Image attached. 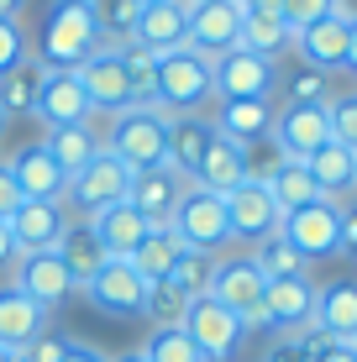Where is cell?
Returning a JSON list of instances; mask_svg holds the SVG:
<instances>
[{
	"label": "cell",
	"mask_w": 357,
	"mask_h": 362,
	"mask_svg": "<svg viewBox=\"0 0 357 362\" xmlns=\"http://www.w3.org/2000/svg\"><path fill=\"white\" fill-rule=\"evenodd\" d=\"M142 362H205V357L194 352L184 326H153V336L142 341Z\"/></svg>",
	"instance_id": "cell-37"
},
{
	"label": "cell",
	"mask_w": 357,
	"mask_h": 362,
	"mask_svg": "<svg viewBox=\"0 0 357 362\" xmlns=\"http://www.w3.org/2000/svg\"><path fill=\"white\" fill-rule=\"evenodd\" d=\"M90 11H95V21H100L105 42H127L142 6H137V0H90Z\"/></svg>",
	"instance_id": "cell-40"
},
{
	"label": "cell",
	"mask_w": 357,
	"mask_h": 362,
	"mask_svg": "<svg viewBox=\"0 0 357 362\" xmlns=\"http://www.w3.org/2000/svg\"><path fill=\"white\" fill-rule=\"evenodd\" d=\"M347 69L357 74V27H352V42H347Z\"/></svg>",
	"instance_id": "cell-54"
},
{
	"label": "cell",
	"mask_w": 357,
	"mask_h": 362,
	"mask_svg": "<svg viewBox=\"0 0 357 362\" xmlns=\"http://www.w3.org/2000/svg\"><path fill=\"white\" fill-rule=\"evenodd\" d=\"M137 6H147V0H137Z\"/></svg>",
	"instance_id": "cell-58"
},
{
	"label": "cell",
	"mask_w": 357,
	"mask_h": 362,
	"mask_svg": "<svg viewBox=\"0 0 357 362\" xmlns=\"http://www.w3.org/2000/svg\"><path fill=\"white\" fill-rule=\"evenodd\" d=\"M32 116L53 132V127H79V121H95V105H90V95H84V84H79V74H74V69H47L42 95H37V110H32Z\"/></svg>",
	"instance_id": "cell-17"
},
{
	"label": "cell",
	"mask_w": 357,
	"mask_h": 362,
	"mask_svg": "<svg viewBox=\"0 0 357 362\" xmlns=\"http://www.w3.org/2000/svg\"><path fill=\"white\" fill-rule=\"evenodd\" d=\"M16 263H21V252H16V236H11V226L0 221V273H6V268H16Z\"/></svg>",
	"instance_id": "cell-50"
},
{
	"label": "cell",
	"mask_w": 357,
	"mask_h": 362,
	"mask_svg": "<svg viewBox=\"0 0 357 362\" xmlns=\"http://www.w3.org/2000/svg\"><path fill=\"white\" fill-rule=\"evenodd\" d=\"M6 226L16 236V252L32 257V252H53L64 226H69V216H64V205H47V199H21V210Z\"/></svg>",
	"instance_id": "cell-21"
},
{
	"label": "cell",
	"mask_w": 357,
	"mask_h": 362,
	"mask_svg": "<svg viewBox=\"0 0 357 362\" xmlns=\"http://www.w3.org/2000/svg\"><path fill=\"white\" fill-rule=\"evenodd\" d=\"M84 299L110 320H137L147 310V279L127 263V257H105L100 273L84 284Z\"/></svg>",
	"instance_id": "cell-8"
},
{
	"label": "cell",
	"mask_w": 357,
	"mask_h": 362,
	"mask_svg": "<svg viewBox=\"0 0 357 362\" xmlns=\"http://www.w3.org/2000/svg\"><path fill=\"white\" fill-rule=\"evenodd\" d=\"M74 74H79V84H84V95H90L95 116H116V110L131 105V79H127V64H121V47L116 42H100Z\"/></svg>",
	"instance_id": "cell-12"
},
{
	"label": "cell",
	"mask_w": 357,
	"mask_h": 362,
	"mask_svg": "<svg viewBox=\"0 0 357 362\" xmlns=\"http://www.w3.org/2000/svg\"><path fill=\"white\" fill-rule=\"evenodd\" d=\"M21 210V189H16V179H11V168L0 163V221H11Z\"/></svg>",
	"instance_id": "cell-49"
},
{
	"label": "cell",
	"mask_w": 357,
	"mask_h": 362,
	"mask_svg": "<svg viewBox=\"0 0 357 362\" xmlns=\"http://www.w3.org/2000/svg\"><path fill=\"white\" fill-rule=\"evenodd\" d=\"M53 252L69 263V273H74V284H79V289H84V284H90L95 273H100V263H105V247L95 242V231L84 226V221H69Z\"/></svg>",
	"instance_id": "cell-32"
},
{
	"label": "cell",
	"mask_w": 357,
	"mask_h": 362,
	"mask_svg": "<svg viewBox=\"0 0 357 362\" xmlns=\"http://www.w3.org/2000/svg\"><path fill=\"white\" fill-rule=\"evenodd\" d=\"M110 362H142V352H127V357H110Z\"/></svg>",
	"instance_id": "cell-55"
},
{
	"label": "cell",
	"mask_w": 357,
	"mask_h": 362,
	"mask_svg": "<svg viewBox=\"0 0 357 362\" xmlns=\"http://www.w3.org/2000/svg\"><path fill=\"white\" fill-rule=\"evenodd\" d=\"M242 21H247V6H242V0H194L184 47H194V53H205V58H221V53H231V47H242Z\"/></svg>",
	"instance_id": "cell-11"
},
{
	"label": "cell",
	"mask_w": 357,
	"mask_h": 362,
	"mask_svg": "<svg viewBox=\"0 0 357 362\" xmlns=\"http://www.w3.org/2000/svg\"><path fill=\"white\" fill-rule=\"evenodd\" d=\"M341 257L357 263V199H341Z\"/></svg>",
	"instance_id": "cell-48"
},
{
	"label": "cell",
	"mask_w": 357,
	"mask_h": 362,
	"mask_svg": "<svg viewBox=\"0 0 357 362\" xmlns=\"http://www.w3.org/2000/svg\"><path fill=\"white\" fill-rule=\"evenodd\" d=\"M331 6H336V16L347 21V27H357V0H331Z\"/></svg>",
	"instance_id": "cell-52"
},
{
	"label": "cell",
	"mask_w": 357,
	"mask_h": 362,
	"mask_svg": "<svg viewBox=\"0 0 357 362\" xmlns=\"http://www.w3.org/2000/svg\"><path fill=\"white\" fill-rule=\"evenodd\" d=\"M179 326H184V336L194 341V352H200L205 362H231L242 352V341H247V326H242L226 305H216L211 294L189 299V310H184Z\"/></svg>",
	"instance_id": "cell-6"
},
{
	"label": "cell",
	"mask_w": 357,
	"mask_h": 362,
	"mask_svg": "<svg viewBox=\"0 0 357 362\" xmlns=\"http://www.w3.org/2000/svg\"><path fill=\"white\" fill-rule=\"evenodd\" d=\"M21 53H27V32H21V16H0V74L16 64Z\"/></svg>",
	"instance_id": "cell-46"
},
{
	"label": "cell",
	"mask_w": 357,
	"mask_h": 362,
	"mask_svg": "<svg viewBox=\"0 0 357 362\" xmlns=\"http://www.w3.org/2000/svg\"><path fill=\"white\" fill-rule=\"evenodd\" d=\"M279 231L289 236V247L305 257V263H321V257L341 252V205L336 199H315V205H300L279 221Z\"/></svg>",
	"instance_id": "cell-7"
},
{
	"label": "cell",
	"mask_w": 357,
	"mask_h": 362,
	"mask_svg": "<svg viewBox=\"0 0 357 362\" xmlns=\"http://www.w3.org/2000/svg\"><path fill=\"white\" fill-rule=\"evenodd\" d=\"M179 252H184V242H179V236L168 231V226H153V231H147L142 242H137V252H131L127 263L137 268L147 284H153V279H168V273H174Z\"/></svg>",
	"instance_id": "cell-35"
},
{
	"label": "cell",
	"mask_w": 357,
	"mask_h": 362,
	"mask_svg": "<svg viewBox=\"0 0 357 362\" xmlns=\"http://www.w3.org/2000/svg\"><path fill=\"white\" fill-rule=\"evenodd\" d=\"M100 42H105V32H100V21H95L90 0H47L42 21H37L32 58L42 69H79Z\"/></svg>",
	"instance_id": "cell-1"
},
{
	"label": "cell",
	"mask_w": 357,
	"mask_h": 362,
	"mask_svg": "<svg viewBox=\"0 0 357 362\" xmlns=\"http://www.w3.org/2000/svg\"><path fill=\"white\" fill-rule=\"evenodd\" d=\"M310 352H315V331H294V336H279L263 362H310Z\"/></svg>",
	"instance_id": "cell-44"
},
{
	"label": "cell",
	"mask_w": 357,
	"mask_h": 362,
	"mask_svg": "<svg viewBox=\"0 0 357 362\" xmlns=\"http://www.w3.org/2000/svg\"><path fill=\"white\" fill-rule=\"evenodd\" d=\"M321 336L331 341H352L357 336V279H331L326 289H315V320Z\"/></svg>",
	"instance_id": "cell-25"
},
{
	"label": "cell",
	"mask_w": 357,
	"mask_h": 362,
	"mask_svg": "<svg viewBox=\"0 0 357 362\" xmlns=\"http://www.w3.org/2000/svg\"><path fill=\"white\" fill-rule=\"evenodd\" d=\"M247 257L257 263V273H263V279H300V273L310 268V263H305V257L289 247L284 231H274V236H263V242H252Z\"/></svg>",
	"instance_id": "cell-36"
},
{
	"label": "cell",
	"mask_w": 357,
	"mask_h": 362,
	"mask_svg": "<svg viewBox=\"0 0 357 362\" xmlns=\"http://www.w3.org/2000/svg\"><path fill=\"white\" fill-rule=\"evenodd\" d=\"M274 116H279L274 100H221V110H216L211 121H216L221 136L252 147V142H263V136L274 132Z\"/></svg>",
	"instance_id": "cell-28"
},
{
	"label": "cell",
	"mask_w": 357,
	"mask_h": 362,
	"mask_svg": "<svg viewBox=\"0 0 357 362\" xmlns=\"http://www.w3.org/2000/svg\"><path fill=\"white\" fill-rule=\"evenodd\" d=\"M42 147L58 158V168L74 179V173H79V168L105 147V136H100V127H95V121H79V127H53V132L42 136Z\"/></svg>",
	"instance_id": "cell-31"
},
{
	"label": "cell",
	"mask_w": 357,
	"mask_h": 362,
	"mask_svg": "<svg viewBox=\"0 0 357 362\" xmlns=\"http://www.w3.org/2000/svg\"><path fill=\"white\" fill-rule=\"evenodd\" d=\"M42 331H47V310L32 305V299L16 289V284H0V346L16 357L21 346L37 341Z\"/></svg>",
	"instance_id": "cell-24"
},
{
	"label": "cell",
	"mask_w": 357,
	"mask_h": 362,
	"mask_svg": "<svg viewBox=\"0 0 357 362\" xmlns=\"http://www.w3.org/2000/svg\"><path fill=\"white\" fill-rule=\"evenodd\" d=\"M242 6H247V0H242Z\"/></svg>",
	"instance_id": "cell-60"
},
{
	"label": "cell",
	"mask_w": 357,
	"mask_h": 362,
	"mask_svg": "<svg viewBox=\"0 0 357 362\" xmlns=\"http://www.w3.org/2000/svg\"><path fill=\"white\" fill-rule=\"evenodd\" d=\"M189 37V0H147L137 11V27H131V42H142L153 58L184 47Z\"/></svg>",
	"instance_id": "cell-19"
},
{
	"label": "cell",
	"mask_w": 357,
	"mask_h": 362,
	"mask_svg": "<svg viewBox=\"0 0 357 362\" xmlns=\"http://www.w3.org/2000/svg\"><path fill=\"white\" fill-rule=\"evenodd\" d=\"M305 168H310V179H315V189H321L326 199H347L357 194V153H347L341 142H326L321 153H310L305 158Z\"/></svg>",
	"instance_id": "cell-29"
},
{
	"label": "cell",
	"mask_w": 357,
	"mask_h": 362,
	"mask_svg": "<svg viewBox=\"0 0 357 362\" xmlns=\"http://www.w3.org/2000/svg\"><path fill=\"white\" fill-rule=\"evenodd\" d=\"M347 42H352V27L341 16H326V21H315V27H305V32H294V53H300V64H310V69H347Z\"/></svg>",
	"instance_id": "cell-22"
},
{
	"label": "cell",
	"mask_w": 357,
	"mask_h": 362,
	"mask_svg": "<svg viewBox=\"0 0 357 362\" xmlns=\"http://www.w3.org/2000/svg\"><path fill=\"white\" fill-rule=\"evenodd\" d=\"M274 147L294 163H305L310 153H321L331 142V121H326V105H279L274 116Z\"/></svg>",
	"instance_id": "cell-16"
},
{
	"label": "cell",
	"mask_w": 357,
	"mask_h": 362,
	"mask_svg": "<svg viewBox=\"0 0 357 362\" xmlns=\"http://www.w3.org/2000/svg\"><path fill=\"white\" fill-rule=\"evenodd\" d=\"M6 168H11V179H16L21 199H47V205H64V194H69V173L58 168V158L47 153L42 142L16 147V153L6 158Z\"/></svg>",
	"instance_id": "cell-15"
},
{
	"label": "cell",
	"mask_w": 357,
	"mask_h": 362,
	"mask_svg": "<svg viewBox=\"0 0 357 362\" xmlns=\"http://www.w3.org/2000/svg\"><path fill=\"white\" fill-rule=\"evenodd\" d=\"M279 69L274 58H257L247 47H231V53L211 58V90L216 100H274Z\"/></svg>",
	"instance_id": "cell-9"
},
{
	"label": "cell",
	"mask_w": 357,
	"mask_h": 362,
	"mask_svg": "<svg viewBox=\"0 0 357 362\" xmlns=\"http://www.w3.org/2000/svg\"><path fill=\"white\" fill-rule=\"evenodd\" d=\"M21 6L27 0H0V16H21Z\"/></svg>",
	"instance_id": "cell-53"
},
{
	"label": "cell",
	"mask_w": 357,
	"mask_h": 362,
	"mask_svg": "<svg viewBox=\"0 0 357 362\" xmlns=\"http://www.w3.org/2000/svg\"><path fill=\"white\" fill-rule=\"evenodd\" d=\"M310 331H315V326H310ZM310 362H357V346H352V341H331V336L315 331V352H310Z\"/></svg>",
	"instance_id": "cell-47"
},
{
	"label": "cell",
	"mask_w": 357,
	"mask_h": 362,
	"mask_svg": "<svg viewBox=\"0 0 357 362\" xmlns=\"http://www.w3.org/2000/svg\"><path fill=\"white\" fill-rule=\"evenodd\" d=\"M105 147L121 158L131 173L142 168H163L168 163V116L158 105H127L110 116Z\"/></svg>",
	"instance_id": "cell-2"
},
{
	"label": "cell",
	"mask_w": 357,
	"mask_h": 362,
	"mask_svg": "<svg viewBox=\"0 0 357 362\" xmlns=\"http://www.w3.org/2000/svg\"><path fill=\"white\" fill-rule=\"evenodd\" d=\"M189 6H194V0H189Z\"/></svg>",
	"instance_id": "cell-61"
},
{
	"label": "cell",
	"mask_w": 357,
	"mask_h": 362,
	"mask_svg": "<svg viewBox=\"0 0 357 362\" xmlns=\"http://www.w3.org/2000/svg\"><path fill=\"white\" fill-rule=\"evenodd\" d=\"M279 16H284L289 32H305V27H315V21L336 16V6H331V0H279Z\"/></svg>",
	"instance_id": "cell-43"
},
{
	"label": "cell",
	"mask_w": 357,
	"mask_h": 362,
	"mask_svg": "<svg viewBox=\"0 0 357 362\" xmlns=\"http://www.w3.org/2000/svg\"><path fill=\"white\" fill-rule=\"evenodd\" d=\"M326 121H331V142H341L347 153H357V95H331Z\"/></svg>",
	"instance_id": "cell-42"
},
{
	"label": "cell",
	"mask_w": 357,
	"mask_h": 362,
	"mask_svg": "<svg viewBox=\"0 0 357 362\" xmlns=\"http://www.w3.org/2000/svg\"><path fill=\"white\" fill-rule=\"evenodd\" d=\"M158 110L163 116H194L205 100H216L211 90V58L194 53V47H174V53L158 58Z\"/></svg>",
	"instance_id": "cell-3"
},
{
	"label": "cell",
	"mask_w": 357,
	"mask_h": 362,
	"mask_svg": "<svg viewBox=\"0 0 357 362\" xmlns=\"http://www.w3.org/2000/svg\"><path fill=\"white\" fill-rule=\"evenodd\" d=\"M211 273H216V257H211V252H189V247H184L168 279H174V284H179V289L189 294V299H200L205 289H211Z\"/></svg>",
	"instance_id": "cell-41"
},
{
	"label": "cell",
	"mask_w": 357,
	"mask_h": 362,
	"mask_svg": "<svg viewBox=\"0 0 357 362\" xmlns=\"http://www.w3.org/2000/svg\"><path fill=\"white\" fill-rule=\"evenodd\" d=\"M42 79H47V69L37 64L32 53H21L16 64L0 74V110H6V121H11V116H32V110H37V95H42Z\"/></svg>",
	"instance_id": "cell-30"
},
{
	"label": "cell",
	"mask_w": 357,
	"mask_h": 362,
	"mask_svg": "<svg viewBox=\"0 0 357 362\" xmlns=\"http://www.w3.org/2000/svg\"><path fill=\"white\" fill-rule=\"evenodd\" d=\"M284 105H331V74L300 64L284 74Z\"/></svg>",
	"instance_id": "cell-38"
},
{
	"label": "cell",
	"mask_w": 357,
	"mask_h": 362,
	"mask_svg": "<svg viewBox=\"0 0 357 362\" xmlns=\"http://www.w3.org/2000/svg\"><path fill=\"white\" fill-rule=\"evenodd\" d=\"M242 179H247V153H242V142H231V136L216 132L189 184H200V189H211V194H231Z\"/></svg>",
	"instance_id": "cell-27"
},
{
	"label": "cell",
	"mask_w": 357,
	"mask_h": 362,
	"mask_svg": "<svg viewBox=\"0 0 357 362\" xmlns=\"http://www.w3.org/2000/svg\"><path fill=\"white\" fill-rule=\"evenodd\" d=\"M127 189H131V168L121 163L110 147H100V153H95L90 163H84V168L69 179L64 205L84 210V216H95V210H105V205H116V199H127Z\"/></svg>",
	"instance_id": "cell-10"
},
{
	"label": "cell",
	"mask_w": 357,
	"mask_h": 362,
	"mask_svg": "<svg viewBox=\"0 0 357 362\" xmlns=\"http://www.w3.org/2000/svg\"><path fill=\"white\" fill-rule=\"evenodd\" d=\"M11 284H16L32 305H42V310L64 305V299L79 289V284H74V273H69V263H64L58 252H32V257H21V263H16V279H11Z\"/></svg>",
	"instance_id": "cell-20"
},
{
	"label": "cell",
	"mask_w": 357,
	"mask_h": 362,
	"mask_svg": "<svg viewBox=\"0 0 357 362\" xmlns=\"http://www.w3.org/2000/svg\"><path fill=\"white\" fill-rule=\"evenodd\" d=\"M168 231L179 236L189 252H221V247L231 242V221H226V199L211 194V189H200V184H189L179 199V210H174V221H168Z\"/></svg>",
	"instance_id": "cell-4"
},
{
	"label": "cell",
	"mask_w": 357,
	"mask_h": 362,
	"mask_svg": "<svg viewBox=\"0 0 357 362\" xmlns=\"http://www.w3.org/2000/svg\"><path fill=\"white\" fill-rule=\"evenodd\" d=\"M211 136H216V121L200 116V110H194V116H168V168H174L179 179H194Z\"/></svg>",
	"instance_id": "cell-26"
},
{
	"label": "cell",
	"mask_w": 357,
	"mask_h": 362,
	"mask_svg": "<svg viewBox=\"0 0 357 362\" xmlns=\"http://www.w3.org/2000/svg\"><path fill=\"white\" fill-rule=\"evenodd\" d=\"M0 362H16V357H11V352H6V346H0Z\"/></svg>",
	"instance_id": "cell-56"
},
{
	"label": "cell",
	"mask_w": 357,
	"mask_h": 362,
	"mask_svg": "<svg viewBox=\"0 0 357 362\" xmlns=\"http://www.w3.org/2000/svg\"><path fill=\"white\" fill-rule=\"evenodd\" d=\"M184 189H189V179H179L168 163H163V168H142V173H131L127 205L137 210L147 226H168V221H174V210H179V199H184Z\"/></svg>",
	"instance_id": "cell-18"
},
{
	"label": "cell",
	"mask_w": 357,
	"mask_h": 362,
	"mask_svg": "<svg viewBox=\"0 0 357 362\" xmlns=\"http://www.w3.org/2000/svg\"><path fill=\"white\" fill-rule=\"evenodd\" d=\"M242 47L279 64V53H289V47H294V32L284 27L279 11H247V21H242Z\"/></svg>",
	"instance_id": "cell-34"
},
{
	"label": "cell",
	"mask_w": 357,
	"mask_h": 362,
	"mask_svg": "<svg viewBox=\"0 0 357 362\" xmlns=\"http://www.w3.org/2000/svg\"><path fill=\"white\" fill-rule=\"evenodd\" d=\"M352 346H357V336H352Z\"/></svg>",
	"instance_id": "cell-59"
},
{
	"label": "cell",
	"mask_w": 357,
	"mask_h": 362,
	"mask_svg": "<svg viewBox=\"0 0 357 362\" xmlns=\"http://www.w3.org/2000/svg\"><path fill=\"white\" fill-rule=\"evenodd\" d=\"M184 310H189V294H184L174 279H153V284H147V310H142V315H153L158 326H179Z\"/></svg>",
	"instance_id": "cell-39"
},
{
	"label": "cell",
	"mask_w": 357,
	"mask_h": 362,
	"mask_svg": "<svg viewBox=\"0 0 357 362\" xmlns=\"http://www.w3.org/2000/svg\"><path fill=\"white\" fill-rule=\"evenodd\" d=\"M69 357V336H58V331H42L37 341H27L16 352V362H64Z\"/></svg>",
	"instance_id": "cell-45"
},
{
	"label": "cell",
	"mask_w": 357,
	"mask_h": 362,
	"mask_svg": "<svg viewBox=\"0 0 357 362\" xmlns=\"http://www.w3.org/2000/svg\"><path fill=\"white\" fill-rule=\"evenodd\" d=\"M263 184H268V194H274L279 216H289V210H300V205H315V199H326L321 189H315L310 168H305V163H294V158H284V163L268 173Z\"/></svg>",
	"instance_id": "cell-33"
},
{
	"label": "cell",
	"mask_w": 357,
	"mask_h": 362,
	"mask_svg": "<svg viewBox=\"0 0 357 362\" xmlns=\"http://www.w3.org/2000/svg\"><path fill=\"white\" fill-rule=\"evenodd\" d=\"M84 226L95 231V242L105 247V257H131L137 252V242L153 226L137 216V210L127 205V199H116V205H105V210H95V216H84Z\"/></svg>",
	"instance_id": "cell-23"
},
{
	"label": "cell",
	"mask_w": 357,
	"mask_h": 362,
	"mask_svg": "<svg viewBox=\"0 0 357 362\" xmlns=\"http://www.w3.org/2000/svg\"><path fill=\"white\" fill-rule=\"evenodd\" d=\"M205 294H211L216 305H226L247 331H263V294H268V279L257 273L252 257H216V273H211V289H205Z\"/></svg>",
	"instance_id": "cell-5"
},
{
	"label": "cell",
	"mask_w": 357,
	"mask_h": 362,
	"mask_svg": "<svg viewBox=\"0 0 357 362\" xmlns=\"http://www.w3.org/2000/svg\"><path fill=\"white\" fill-rule=\"evenodd\" d=\"M64 362H110L105 352H100V346H90V341H74V336H69V357Z\"/></svg>",
	"instance_id": "cell-51"
},
{
	"label": "cell",
	"mask_w": 357,
	"mask_h": 362,
	"mask_svg": "<svg viewBox=\"0 0 357 362\" xmlns=\"http://www.w3.org/2000/svg\"><path fill=\"white\" fill-rule=\"evenodd\" d=\"M221 199H226L231 242H263V236H274V231H279V221H284L263 179H242L237 189H231V194H221Z\"/></svg>",
	"instance_id": "cell-13"
},
{
	"label": "cell",
	"mask_w": 357,
	"mask_h": 362,
	"mask_svg": "<svg viewBox=\"0 0 357 362\" xmlns=\"http://www.w3.org/2000/svg\"><path fill=\"white\" fill-rule=\"evenodd\" d=\"M310 320H315V284H310V273H300V279H268L263 331L294 336V331H310Z\"/></svg>",
	"instance_id": "cell-14"
},
{
	"label": "cell",
	"mask_w": 357,
	"mask_h": 362,
	"mask_svg": "<svg viewBox=\"0 0 357 362\" xmlns=\"http://www.w3.org/2000/svg\"><path fill=\"white\" fill-rule=\"evenodd\" d=\"M0 132H6V110H0Z\"/></svg>",
	"instance_id": "cell-57"
}]
</instances>
